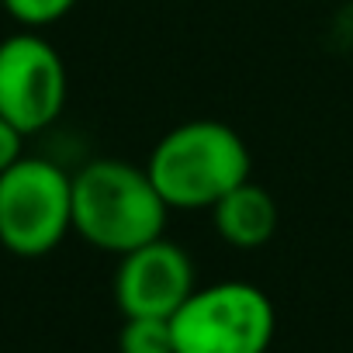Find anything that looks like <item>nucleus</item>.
I'll return each mask as SVG.
<instances>
[{
	"instance_id": "nucleus-1",
	"label": "nucleus",
	"mask_w": 353,
	"mask_h": 353,
	"mask_svg": "<svg viewBox=\"0 0 353 353\" xmlns=\"http://www.w3.org/2000/svg\"><path fill=\"white\" fill-rule=\"evenodd\" d=\"M166 212L145 166L101 156L73 173V229L94 250L125 256L159 239Z\"/></svg>"
},
{
	"instance_id": "nucleus-2",
	"label": "nucleus",
	"mask_w": 353,
	"mask_h": 353,
	"mask_svg": "<svg viewBox=\"0 0 353 353\" xmlns=\"http://www.w3.org/2000/svg\"><path fill=\"white\" fill-rule=\"evenodd\" d=\"M145 170L170 208H212L250 181V149L222 121H184L152 145Z\"/></svg>"
},
{
	"instance_id": "nucleus-3",
	"label": "nucleus",
	"mask_w": 353,
	"mask_h": 353,
	"mask_svg": "<svg viewBox=\"0 0 353 353\" xmlns=\"http://www.w3.org/2000/svg\"><path fill=\"white\" fill-rule=\"evenodd\" d=\"M73 229V176L42 156H21L0 173V246L46 256Z\"/></svg>"
},
{
	"instance_id": "nucleus-4",
	"label": "nucleus",
	"mask_w": 353,
	"mask_h": 353,
	"mask_svg": "<svg viewBox=\"0 0 353 353\" xmlns=\"http://www.w3.org/2000/svg\"><path fill=\"white\" fill-rule=\"evenodd\" d=\"M176 353H267L274 343V301L243 281L194 288L173 312Z\"/></svg>"
},
{
	"instance_id": "nucleus-5",
	"label": "nucleus",
	"mask_w": 353,
	"mask_h": 353,
	"mask_svg": "<svg viewBox=\"0 0 353 353\" xmlns=\"http://www.w3.org/2000/svg\"><path fill=\"white\" fill-rule=\"evenodd\" d=\"M66 104L63 56L35 32L0 42V114L25 135L49 128Z\"/></svg>"
},
{
	"instance_id": "nucleus-6",
	"label": "nucleus",
	"mask_w": 353,
	"mask_h": 353,
	"mask_svg": "<svg viewBox=\"0 0 353 353\" xmlns=\"http://www.w3.org/2000/svg\"><path fill=\"white\" fill-rule=\"evenodd\" d=\"M194 291V263L191 256L170 243L152 239L121 256L114 274V301L121 315H149V319H173Z\"/></svg>"
},
{
	"instance_id": "nucleus-7",
	"label": "nucleus",
	"mask_w": 353,
	"mask_h": 353,
	"mask_svg": "<svg viewBox=\"0 0 353 353\" xmlns=\"http://www.w3.org/2000/svg\"><path fill=\"white\" fill-rule=\"evenodd\" d=\"M212 222L219 236L236 250H260L277 232V201L267 188L243 181L212 205Z\"/></svg>"
},
{
	"instance_id": "nucleus-8",
	"label": "nucleus",
	"mask_w": 353,
	"mask_h": 353,
	"mask_svg": "<svg viewBox=\"0 0 353 353\" xmlns=\"http://www.w3.org/2000/svg\"><path fill=\"white\" fill-rule=\"evenodd\" d=\"M118 353H176L170 319L128 315L118 332Z\"/></svg>"
},
{
	"instance_id": "nucleus-9",
	"label": "nucleus",
	"mask_w": 353,
	"mask_h": 353,
	"mask_svg": "<svg viewBox=\"0 0 353 353\" xmlns=\"http://www.w3.org/2000/svg\"><path fill=\"white\" fill-rule=\"evenodd\" d=\"M77 0H4V8L14 21H21L25 28H42V25H52L59 18H66L73 11Z\"/></svg>"
},
{
	"instance_id": "nucleus-10",
	"label": "nucleus",
	"mask_w": 353,
	"mask_h": 353,
	"mask_svg": "<svg viewBox=\"0 0 353 353\" xmlns=\"http://www.w3.org/2000/svg\"><path fill=\"white\" fill-rule=\"evenodd\" d=\"M21 142H25V132L14 128L4 114H0V173H4L8 166H14L25 152H21Z\"/></svg>"
},
{
	"instance_id": "nucleus-11",
	"label": "nucleus",
	"mask_w": 353,
	"mask_h": 353,
	"mask_svg": "<svg viewBox=\"0 0 353 353\" xmlns=\"http://www.w3.org/2000/svg\"><path fill=\"white\" fill-rule=\"evenodd\" d=\"M0 4H4V0H0Z\"/></svg>"
}]
</instances>
